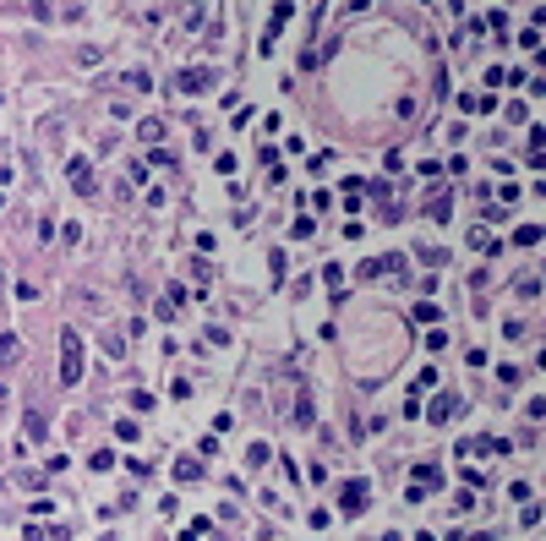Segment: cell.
Masks as SVG:
<instances>
[{"label":"cell","mask_w":546,"mask_h":541,"mask_svg":"<svg viewBox=\"0 0 546 541\" xmlns=\"http://www.w3.org/2000/svg\"><path fill=\"white\" fill-rule=\"evenodd\" d=\"M61 383L66 388L83 383V339H77V328H61Z\"/></svg>","instance_id":"cell-1"},{"label":"cell","mask_w":546,"mask_h":541,"mask_svg":"<svg viewBox=\"0 0 546 541\" xmlns=\"http://www.w3.org/2000/svg\"><path fill=\"white\" fill-rule=\"evenodd\" d=\"M437 487H442V470H437V465H420V470H415V481H410V492H404V498H410V503H420L426 492H437Z\"/></svg>","instance_id":"cell-2"},{"label":"cell","mask_w":546,"mask_h":541,"mask_svg":"<svg viewBox=\"0 0 546 541\" xmlns=\"http://www.w3.org/2000/svg\"><path fill=\"white\" fill-rule=\"evenodd\" d=\"M175 88H181V93H208L213 88V66H186V71L175 77Z\"/></svg>","instance_id":"cell-3"},{"label":"cell","mask_w":546,"mask_h":541,"mask_svg":"<svg viewBox=\"0 0 546 541\" xmlns=\"http://www.w3.org/2000/svg\"><path fill=\"white\" fill-rule=\"evenodd\" d=\"M66 175H71V191H83V197H93V191H99V175H93V165H87V159H71V170H66Z\"/></svg>","instance_id":"cell-4"},{"label":"cell","mask_w":546,"mask_h":541,"mask_svg":"<svg viewBox=\"0 0 546 541\" xmlns=\"http://www.w3.org/2000/svg\"><path fill=\"white\" fill-rule=\"evenodd\" d=\"M77 11H83L77 0H33V17H39V22H49V17H77Z\"/></svg>","instance_id":"cell-5"},{"label":"cell","mask_w":546,"mask_h":541,"mask_svg":"<svg viewBox=\"0 0 546 541\" xmlns=\"http://www.w3.org/2000/svg\"><path fill=\"white\" fill-rule=\"evenodd\" d=\"M339 509H344V514H360V509H366V481H344V492H339Z\"/></svg>","instance_id":"cell-6"},{"label":"cell","mask_w":546,"mask_h":541,"mask_svg":"<svg viewBox=\"0 0 546 541\" xmlns=\"http://www.w3.org/2000/svg\"><path fill=\"white\" fill-rule=\"evenodd\" d=\"M454 416H459V394L432 399V427H442V421H454Z\"/></svg>","instance_id":"cell-7"},{"label":"cell","mask_w":546,"mask_h":541,"mask_svg":"<svg viewBox=\"0 0 546 541\" xmlns=\"http://www.w3.org/2000/svg\"><path fill=\"white\" fill-rule=\"evenodd\" d=\"M22 361V339L17 333H0V367H17Z\"/></svg>","instance_id":"cell-8"},{"label":"cell","mask_w":546,"mask_h":541,"mask_svg":"<svg viewBox=\"0 0 546 541\" xmlns=\"http://www.w3.org/2000/svg\"><path fill=\"white\" fill-rule=\"evenodd\" d=\"M426 213H432V225H448V213H454V197H448V191H437V197L426 203Z\"/></svg>","instance_id":"cell-9"},{"label":"cell","mask_w":546,"mask_h":541,"mask_svg":"<svg viewBox=\"0 0 546 541\" xmlns=\"http://www.w3.org/2000/svg\"><path fill=\"white\" fill-rule=\"evenodd\" d=\"M137 137H142V143H164V121H153V115H147V121L137 126Z\"/></svg>","instance_id":"cell-10"},{"label":"cell","mask_w":546,"mask_h":541,"mask_svg":"<svg viewBox=\"0 0 546 541\" xmlns=\"http://www.w3.org/2000/svg\"><path fill=\"white\" fill-rule=\"evenodd\" d=\"M175 481H202V465L197 459H175Z\"/></svg>","instance_id":"cell-11"},{"label":"cell","mask_w":546,"mask_h":541,"mask_svg":"<svg viewBox=\"0 0 546 541\" xmlns=\"http://www.w3.org/2000/svg\"><path fill=\"white\" fill-rule=\"evenodd\" d=\"M514 241H519V246H541V225H519Z\"/></svg>","instance_id":"cell-12"},{"label":"cell","mask_w":546,"mask_h":541,"mask_svg":"<svg viewBox=\"0 0 546 541\" xmlns=\"http://www.w3.org/2000/svg\"><path fill=\"white\" fill-rule=\"evenodd\" d=\"M153 165H159V170H169V175H175V153H169L164 143H153Z\"/></svg>","instance_id":"cell-13"},{"label":"cell","mask_w":546,"mask_h":541,"mask_svg":"<svg viewBox=\"0 0 546 541\" xmlns=\"http://www.w3.org/2000/svg\"><path fill=\"white\" fill-rule=\"evenodd\" d=\"M415 317H420V323H442V307H432V301H420V307H415Z\"/></svg>","instance_id":"cell-14"},{"label":"cell","mask_w":546,"mask_h":541,"mask_svg":"<svg viewBox=\"0 0 546 541\" xmlns=\"http://www.w3.org/2000/svg\"><path fill=\"white\" fill-rule=\"evenodd\" d=\"M121 88H147V71H142V66H131L126 77H121Z\"/></svg>","instance_id":"cell-15"},{"label":"cell","mask_w":546,"mask_h":541,"mask_svg":"<svg viewBox=\"0 0 546 541\" xmlns=\"http://www.w3.org/2000/svg\"><path fill=\"white\" fill-rule=\"evenodd\" d=\"M312 230H317V225H312V219H306V213H301V219H295V225H290V235H295V241H306Z\"/></svg>","instance_id":"cell-16"},{"label":"cell","mask_w":546,"mask_h":541,"mask_svg":"<svg viewBox=\"0 0 546 541\" xmlns=\"http://www.w3.org/2000/svg\"><path fill=\"white\" fill-rule=\"evenodd\" d=\"M519 44H525V49H541V28H535V22H530L525 33H519Z\"/></svg>","instance_id":"cell-17"},{"label":"cell","mask_w":546,"mask_h":541,"mask_svg":"<svg viewBox=\"0 0 546 541\" xmlns=\"http://www.w3.org/2000/svg\"><path fill=\"white\" fill-rule=\"evenodd\" d=\"M322 285H328V290H339V285H344V273H339V263H328V268H322Z\"/></svg>","instance_id":"cell-18"}]
</instances>
